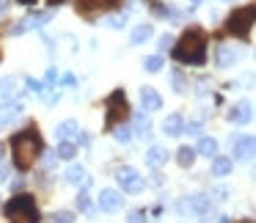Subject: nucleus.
Instances as JSON below:
<instances>
[{"instance_id": "47", "label": "nucleus", "mask_w": 256, "mask_h": 223, "mask_svg": "<svg viewBox=\"0 0 256 223\" xmlns=\"http://www.w3.org/2000/svg\"><path fill=\"white\" fill-rule=\"evenodd\" d=\"M196 3H198V0H196Z\"/></svg>"}, {"instance_id": "9", "label": "nucleus", "mask_w": 256, "mask_h": 223, "mask_svg": "<svg viewBox=\"0 0 256 223\" xmlns=\"http://www.w3.org/2000/svg\"><path fill=\"white\" fill-rule=\"evenodd\" d=\"M182 212L184 215H206L210 212V198L206 196H190L182 204Z\"/></svg>"}, {"instance_id": "3", "label": "nucleus", "mask_w": 256, "mask_h": 223, "mask_svg": "<svg viewBox=\"0 0 256 223\" xmlns=\"http://www.w3.org/2000/svg\"><path fill=\"white\" fill-rule=\"evenodd\" d=\"M6 218L12 223H39V206H36L34 196H14L6 204Z\"/></svg>"}, {"instance_id": "12", "label": "nucleus", "mask_w": 256, "mask_h": 223, "mask_svg": "<svg viewBox=\"0 0 256 223\" xmlns=\"http://www.w3.org/2000/svg\"><path fill=\"white\" fill-rule=\"evenodd\" d=\"M20 116H22V102H6V105H0V127L12 124Z\"/></svg>"}, {"instance_id": "21", "label": "nucleus", "mask_w": 256, "mask_h": 223, "mask_svg": "<svg viewBox=\"0 0 256 223\" xmlns=\"http://www.w3.org/2000/svg\"><path fill=\"white\" fill-rule=\"evenodd\" d=\"M232 166L234 162L228 160V157H212V174H215V176H228V174H232Z\"/></svg>"}, {"instance_id": "18", "label": "nucleus", "mask_w": 256, "mask_h": 223, "mask_svg": "<svg viewBox=\"0 0 256 223\" xmlns=\"http://www.w3.org/2000/svg\"><path fill=\"white\" fill-rule=\"evenodd\" d=\"M14 94H17V80L3 78L0 80V105H6L8 100H14Z\"/></svg>"}, {"instance_id": "16", "label": "nucleus", "mask_w": 256, "mask_h": 223, "mask_svg": "<svg viewBox=\"0 0 256 223\" xmlns=\"http://www.w3.org/2000/svg\"><path fill=\"white\" fill-rule=\"evenodd\" d=\"M66 182L74 184V188H88V174H86L83 166H72L66 171Z\"/></svg>"}, {"instance_id": "7", "label": "nucleus", "mask_w": 256, "mask_h": 223, "mask_svg": "<svg viewBox=\"0 0 256 223\" xmlns=\"http://www.w3.org/2000/svg\"><path fill=\"white\" fill-rule=\"evenodd\" d=\"M256 157V138L250 135H242V138L234 140V160L237 162H248Z\"/></svg>"}, {"instance_id": "35", "label": "nucleus", "mask_w": 256, "mask_h": 223, "mask_svg": "<svg viewBox=\"0 0 256 223\" xmlns=\"http://www.w3.org/2000/svg\"><path fill=\"white\" fill-rule=\"evenodd\" d=\"M182 132H188V135H198V132H201V124H196V122H193V124H188V127H184Z\"/></svg>"}, {"instance_id": "27", "label": "nucleus", "mask_w": 256, "mask_h": 223, "mask_svg": "<svg viewBox=\"0 0 256 223\" xmlns=\"http://www.w3.org/2000/svg\"><path fill=\"white\" fill-rule=\"evenodd\" d=\"M113 138H116L118 144H130V140H132V130H130L127 124H118L116 132H113Z\"/></svg>"}, {"instance_id": "25", "label": "nucleus", "mask_w": 256, "mask_h": 223, "mask_svg": "<svg viewBox=\"0 0 256 223\" xmlns=\"http://www.w3.org/2000/svg\"><path fill=\"white\" fill-rule=\"evenodd\" d=\"M61 160H74V154H78V146L72 144V140H61V146H58V152H56Z\"/></svg>"}, {"instance_id": "17", "label": "nucleus", "mask_w": 256, "mask_h": 223, "mask_svg": "<svg viewBox=\"0 0 256 223\" xmlns=\"http://www.w3.org/2000/svg\"><path fill=\"white\" fill-rule=\"evenodd\" d=\"M162 130H166V135H182V130H184V118L179 116V113H174V116H168L166 122H162Z\"/></svg>"}, {"instance_id": "8", "label": "nucleus", "mask_w": 256, "mask_h": 223, "mask_svg": "<svg viewBox=\"0 0 256 223\" xmlns=\"http://www.w3.org/2000/svg\"><path fill=\"white\" fill-rule=\"evenodd\" d=\"M50 20H52V14H50V12H36V14H28V17H25L20 25H14L12 34H14V36H20V34H25V30H36V28H42L44 22H50Z\"/></svg>"}, {"instance_id": "2", "label": "nucleus", "mask_w": 256, "mask_h": 223, "mask_svg": "<svg viewBox=\"0 0 256 223\" xmlns=\"http://www.w3.org/2000/svg\"><path fill=\"white\" fill-rule=\"evenodd\" d=\"M174 58L182 64H193L201 66L206 61V39L198 30H188L179 42H174Z\"/></svg>"}, {"instance_id": "43", "label": "nucleus", "mask_w": 256, "mask_h": 223, "mask_svg": "<svg viewBox=\"0 0 256 223\" xmlns=\"http://www.w3.org/2000/svg\"><path fill=\"white\" fill-rule=\"evenodd\" d=\"M237 223H254V220H237Z\"/></svg>"}, {"instance_id": "39", "label": "nucleus", "mask_w": 256, "mask_h": 223, "mask_svg": "<svg viewBox=\"0 0 256 223\" xmlns=\"http://www.w3.org/2000/svg\"><path fill=\"white\" fill-rule=\"evenodd\" d=\"M6 6H8V0H0V14L6 12Z\"/></svg>"}, {"instance_id": "20", "label": "nucleus", "mask_w": 256, "mask_h": 223, "mask_svg": "<svg viewBox=\"0 0 256 223\" xmlns=\"http://www.w3.org/2000/svg\"><path fill=\"white\" fill-rule=\"evenodd\" d=\"M152 36H154V28H152V25H138V28L132 30V36H130V42L138 47V44H146Z\"/></svg>"}, {"instance_id": "45", "label": "nucleus", "mask_w": 256, "mask_h": 223, "mask_svg": "<svg viewBox=\"0 0 256 223\" xmlns=\"http://www.w3.org/2000/svg\"><path fill=\"white\" fill-rule=\"evenodd\" d=\"M254 176H256V171H254Z\"/></svg>"}, {"instance_id": "36", "label": "nucleus", "mask_w": 256, "mask_h": 223, "mask_svg": "<svg viewBox=\"0 0 256 223\" xmlns=\"http://www.w3.org/2000/svg\"><path fill=\"white\" fill-rule=\"evenodd\" d=\"M61 83H64V86H72V88H74V86H78V80H74V74H64Z\"/></svg>"}, {"instance_id": "33", "label": "nucleus", "mask_w": 256, "mask_h": 223, "mask_svg": "<svg viewBox=\"0 0 256 223\" xmlns=\"http://www.w3.org/2000/svg\"><path fill=\"white\" fill-rule=\"evenodd\" d=\"M174 44V36L171 34H166V36H160V50H168V47Z\"/></svg>"}, {"instance_id": "42", "label": "nucleus", "mask_w": 256, "mask_h": 223, "mask_svg": "<svg viewBox=\"0 0 256 223\" xmlns=\"http://www.w3.org/2000/svg\"><path fill=\"white\" fill-rule=\"evenodd\" d=\"M20 3H25V6H30V3H34V0H20Z\"/></svg>"}, {"instance_id": "41", "label": "nucleus", "mask_w": 256, "mask_h": 223, "mask_svg": "<svg viewBox=\"0 0 256 223\" xmlns=\"http://www.w3.org/2000/svg\"><path fill=\"white\" fill-rule=\"evenodd\" d=\"M50 3H52V6H61V3H64V0H50Z\"/></svg>"}, {"instance_id": "26", "label": "nucleus", "mask_w": 256, "mask_h": 223, "mask_svg": "<svg viewBox=\"0 0 256 223\" xmlns=\"http://www.w3.org/2000/svg\"><path fill=\"white\" fill-rule=\"evenodd\" d=\"M102 6H105V0H80L78 3V8L83 14H94V12H100Z\"/></svg>"}, {"instance_id": "11", "label": "nucleus", "mask_w": 256, "mask_h": 223, "mask_svg": "<svg viewBox=\"0 0 256 223\" xmlns=\"http://www.w3.org/2000/svg\"><path fill=\"white\" fill-rule=\"evenodd\" d=\"M100 210L102 212L122 210V193H118V190H102L100 193Z\"/></svg>"}, {"instance_id": "4", "label": "nucleus", "mask_w": 256, "mask_h": 223, "mask_svg": "<svg viewBox=\"0 0 256 223\" xmlns=\"http://www.w3.org/2000/svg\"><path fill=\"white\" fill-rule=\"evenodd\" d=\"M256 22V6H245V8H237V12L228 17V34L240 36V39H245V36L250 34V28H254Z\"/></svg>"}, {"instance_id": "32", "label": "nucleus", "mask_w": 256, "mask_h": 223, "mask_svg": "<svg viewBox=\"0 0 256 223\" xmlns=\"http://www.w3.org/2000/svg\"><path fill=\"white\" fill-rule=\"evenodd\" d=\"M52 223H72V215H69V212H56V215H52Z\"/></svg>"}, {"instance_id": "13", "label": "nucleus", "mask_w": 256, "mask_h": 223, "mask_svg": "<svg viewBox=\"0 0 256 223\" xmlns=\"http://www.w3.org/2000/svg\"><path fill=\"white\" fill-rule=\"evenodd\" d=\"M80 135V127H78V122L74 118H66V122H61L56 127V138L58 140H74Z\"/></svg>"}, {"instance_id": "31", "label": "nucleus", "mask_w": 256, "mask_h": 223, "mask_svg": "<svg viewBox=\"0 0 256 223\" xmlns=\"http://www.w3.org/2000/svg\"><path fill=\"white\" fill-rule=\"evenodd\" d=\"M78 210H80V212H91V198H88L86 193L78 196Z\"/></svg>"}, {"instance_id": "5", "label": "nucleus", "mask_w": 256, "mask_h": 223, "mask_svg": "<svg viewBox=\"0 0 256 223\" xmlns=\"http://www.w3.org/2000/svg\"><path fill=\"white\" fill-rule=\"evenodd\" d=\"M130 113V105H127V96L124 91H113L108 96V127H113L116 122H124Z\"/></svg>"}, {"instance_id": "28", "label": "nucleus", "mask_w": 256, "mask_h": 223, "mask_svg": "<svg viewBox=\"0 0 256 223\" xmlns=\"http://www.w3.org/2000/svg\"><path fill=\"white\" fill-rule=\"evenodd\" d=\"M144 69H146V72H152V74H157V72L162 69V58H160V56H149V58L144 61Z\"/></svg>"}, {"instance_id": "46", "label": "nucleus", "mask_w": 256, "mask_h": 223, "mask_svg": "<svg viewBox=\"0 0 256 223\" xmlns=\"http://www.w3.org/2000/svg\"><path fill=\"white\" fill-rule=\"evenodd\" d=\"M223 3H226V0H223Z\"/></svg>"}, {"instance_id": "19", "label": "nucleus", "mask_w": 256, "mask_h": 223, "mask_svg": "<svg viewBox=\"0 0 256 223\" xmlns=\"http://www.w3.org/2000/svg\"><path fill=\"white\" fill-rule=\"evenodd\" d=\"M146 162H149L152 168L166 166V162H168V152L162 149V146H152V149H149V154H146Z\"/></svg>"}, {"instance_id": "30", "label": "nucleus", "mask_w": 256, "mask_h": 223, "mask_svg": "<svg viewBox=\"0 0 256 223\" xmlns=\"http://www.w3.org/2000/svg\"><path fill=\"white\" fill-rule=\"evenodd\" d=\"M124 22H127V20H124L122 14H116V17H108V20H105V25H108V28H113V30L124 28Z\"/></svg>"}, {"instance_id": "37", "label": "nucleus", "mask_w": 256, "mask_h": 223, "mask_svg": "<svg viewBox=\"0 0 256 223\" xmlns=\"http://www.w3.org/2000/svg\"><path fill=\"white\" fill-rule=\"evenodd\" d=\"M56 80H58V72H56V69H50V72H47V86H52Z\"/></svg>"}, {"instance_id": "14", "label": "nucleus", "mask_w": 256, "mask_h": 223, "mask_svg": "<svg viewBox=\"0 0 256 223\" xmlns=\"http://www.w3.org/2000/svg\"><path fill=\"white\" fill-rule=\"evenodd\" d=\"M242 58V50H232V47H220L218 50V66L220 69H228V66H234V64Z\"/></svg>"}, {"instance_id": "1", "label": "nucleus", "mask_w": 256, "mask_h": 223, "mask_svg": "<svg viewBox=\"0 0 256 223\" xmlns=\"http://www.w3.org/2000/svg\"><path fill=\"white\" fill-rule=\"evenodd\" d=\"M12 152H14V166L20 171H28L42 154V138L36 130H25V132L14 135L12 140Z\"/></svg>"}, {"instance_id": "22", "label": "nucleus", "mask_w": 256, "mask_h": 223, "mask_svg": "<svg viewBox=\"0 0 256 223\" xmlns=\"http://www.w3.org/2000/svg\"><path fill=\"white\" fill-rule=\"evenodd\" d=\"M196 154H204V157H218V140L215 138H201V144H198V152Z\"/></svg>"}, {"instance_id": "15", "label": "nucleus", "mask_w": 256, "mask_h": 223, "mask_svg": "<svg viewBox=\"0 0 256 223\" xmlns=\"http://www.w3.org/2000/svg\"><path fill=\"white\" fill-rule=\"evenodd\" d=\"M228 118H232L234 124H248L250 118H254V108H250V102H240V105L228 113Z\"/></svg>"}, {"instance_id": "34", "label": "nucleus", "mask_w": 256, "mask_h": 223, "mask_svg": "<svg viewBox=\"0 0 256 223\" xmlns=\"http://www.w3.org/2000/svg\"><path fill=\"white\" fill-rule=\"evenodd\" d=\"M130 223H146L144 212H130Z\"/></svg>"}, {"instance_id": "44", "label": "nucleus", "mask_w": 256, "mask_h": 223, "mask_svg": "<svg viewBox=\"0 0 256 223\" xmlns=\"http://www.w3.org/2000/svg\"><path fill=\"white\" fill-rule=\"evenodd\" d=\"M105 3H113V0H105Z\"/></svg>"}, {"instance_id": "29", "label": "nucleus", "mask_w": 256, "mask_h": 223, "mask_svg": "<svg viewBox=\"0 0 256 223\" xmlns=\"http://www.w3.org/2000/svg\"><path fill=\"white\" fill-rule=\"evenodd\" d=\"M25 86H28V91H30V94H36V96H47V94H44V88H47V86H44V83H39V80L28 78V80H25Z\"/></svg>"}, {"instance_id": "40", "label": "nucleus", "mask_w": 256, "mask_h": 223, "mask_svg": "<svg viewBox=\"0 0 256 223\" xmlns=\"http://www.w3.org/2000/svg\"><path fill=\"white\" fill-rule=\"evenodd\" d=\"M3 154H6V144H0V160H3Z\"/></svg>"}, {"instance_id": "23", "label": "nucleus", "mask_w": 256, "mask_h": 223, "mask_svg": "<svg viewBox=\"0 0 256 223\" xmlns=\"http://www.w3.org/2000/svg\"><path fill=\"white\" fill-rule=\"evenodd\" d=\"M132 132H138L140 138H149L152 135V122L146 118V113H138V116H135V130Z\"/></svg>"}, {"instance_id": "24", "label": "nucleus", "mask_w": 256, "mask_h": 223, "mask_svg": "<svg viewBox=\"0 0 256 223\" xmlns=\"http://www.w3.org/2000/svg\"><path fill=\"white\" fill-rule=\"evenodd\" d=\"M176 162L182 168H190L196 162V149H190V146H182V149L176 152Z\"/></svg>"}, {"instance_id": "6", "label": "nucleus", "mask_w": 256, "mask_h": 223, "mask_svg": "<svg viewBox=\"0 0 256 223\" xmlns=\"http://www.w3.org/2000/svg\"><path fill=\"white\" fill-rule=\"evenodd\" d=\"M116 179H118V184H122L124 193H140V190H144V176H140L135 168H130V166L118 168Z\"/></svg>"}, {"instance_id": "10", "label": "nucleus", "mask_w": 256, "mask_h": 223, "mask_svg": "<svg viewBox=\"0 0 256 223\" xmlns=\"http://www.w3.org/2000/svg\"><path fill=\"white\" fill-rule=\"evenodd\" d=\"M140 105H144V110L154 113V110H160V108H162V96L157 94L152 86H146V88H140Z\"/></svg>"}, {"instance_id": "38", "label": "nucleus", "mask_w": 256, "mask_h": 223, "mask_svg": "<svg viewBox=\"0 0 256 223\" xmlns=\"http://www.w3.org/2000/svg\"><path fill=\"white\" fill-rule=\"evenodd\" d=\"M8 179V168H0V182H6Z\"/></svg>"}]
</instances>
